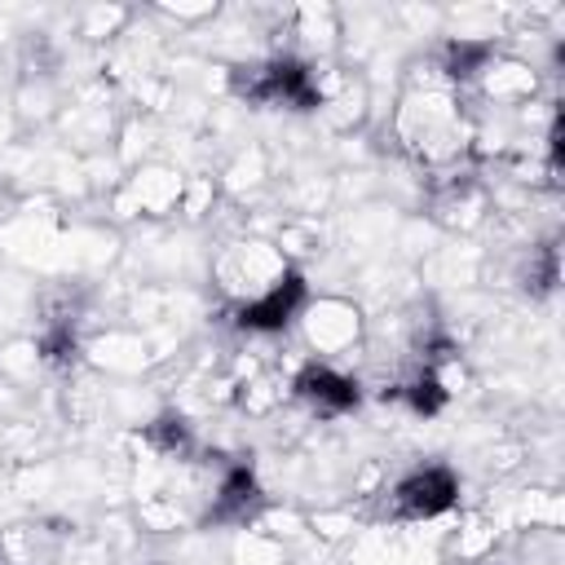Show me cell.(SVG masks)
I'll use <instances>...</instances> for the list:
<instances>
[{
  "label": "cell",
  "instance_id": "1",
  "mask_svg": "<svg viewBox=\"0 0 565 565\" xmlns=\"http://www.w3.org/2000/svg\"><path fill=\"white\" fill-rule=\"evenodd\" d=\"M287 269H291V260L274 247V238H260V234L230 238L207 260V278H212V287L230 313L260 300L265 291H274L287 278Z\"/></svg>",
  "mask_w": 565,
  "mask_h": 565
},
{
  "label": "cell",
  "instance_id": "2",
  "mask_svg": "<svg viewBox=\"0 0 565 565\" xmlns=\"http://www.w3.org/2000/svg\"><path fill=\"white\" fill-rule=\"evenodd\" d=\"M296 331L305 340V349L313 353V362H340V358H353L362 353V340H366V318H362V305L353 296H309L296 313Z\"/></svg>",
  "mask_w": 565,
  "mask_h": 565
},
{
  "label": "cell",
  "instance_id": "3",
  "mask_svg": "<svg viewBox=\"0 0 565 565\" xmlns=\"http://www.w3.org/2000/svg\"><path fill=\"white\" fill-rule=\"evenodd\" d=\"M181 190H185V172L150 159V163L124 172L106 190V207L115 221H168L181 207Z\"/></svg>",
  "mask_w": 565,
  "mask_h": 565
},
{
  "label": "cell",
  "instance_id": "4",
  "mask_svg": "<svg viewBox=\"0 0 565 565\" xmlns=\"http://www.w3.org/2000/svg\"><path fill=\"white\" fill-rule=\"evenodd\" d=\"M539 66L530 62V57H521V53H503V49H494L481 66H477V75H472V84L463 88V93H472L486 110H525V106H534L539 102Z\"/></svg>",
  "mask_w": 565,
  "mask_h": 565
},
{
  "label": "cell",
  "instance_id": "5",
  "mask_svg": "<svg viewBox=\"0 0 565 565\" xmlns=\"http://www.w3.org/2000/svg\"><path fill=\"white\" fill-rule=\"evenodd\" d=\"M388 494V516L393 521H437L459 503V477L446 463H424L406 472Z\"/></svg>",
  "mask_w": 565,
  "mask_h": 565
},
{
  "label": "cell",
  "instance_id": "6",
  "mask_svg": "<svg viewBox=\"0 0 565 565\" xmlns=\"http://www.w3.org/2000/svg\"><path fill=\"white\" fill-rule=\"evenodd\" d=\"M79 353L88 358V366H97V371H106L115 380H137V375L150 371V362H159L154 340L146 331H137V327H106L93 340H84Z\"/></svg>",
  "mask_w": 565,
  "mask_h": 565
},
{
  "label": "cell",
  "instance_id": "7",
  "mask_svg": "<svg viewBox=\"0 0 565 565\" xmlns=\"http://www.w3.org/2000/svg\"><path fill=\"white\" fill-rule=\"evenodd\" d=\"M291 393H296V402H300L309 415H318V419H335V415L353 411L358 397H362L353 375H344V371L331 366V362H313V358L291 375Z\"/></svg>",
  "mask_w": 565,
  "mask_h": 565
},
{
  "label": "cell",
  "instance_id": "8",
  "mask_svg": "<svg viewBox=\"0 0 565 565\" xmlns=\"http://www.w3.org/2000/svg\"><path fill=\"white\" fill-rule=\"evenodd\" d=\"M305 300H309L305 274L291 265V269H287V278H282L274 291H265L260 300H252V305L234 309V327H238V331H247V335H274V331H287V327L296 322V313H300V305H305Z\"/></svg>",
  "mask_w": 565,
  "mask_h": 565
},
{
  "label": "cell",
  "instance_id": "9",
  "mask_svg": "<svg viewBox=\"0 0 565 565\" xmlns=\"http://www.w3.org/2000/svg\"><path fill=\"white\" fill-rule=\"evenodd\" d=\"M221 190L230 194V199H252L256 190H265L269 185V154H265V146H243V150H234V159L221 168Z\"/></svg>",
  "mask_w": 565,
  "mask_h": 565
},
{
  "label": "cell",
  "instance_id": "10",
  "mask_svg": "<svg viewBox=\"0 0 565 565\" xmlns=\"http://www.w3.org/2000/svg\"><path fill=\"white\" fill-rule=\"evenodd\" d=\"M132 18L137 13L124 9V4H88V9L75 13V26H79V35L88 44H102V40H119L132 26Z\"/></svg>",
  "mask_w": 565,
  "mask_h": 565
},
{
  "label": "cell",
  "instance_id": "11",
  "mask_svg": "<svg viewBox=\"0 0 565 565\" xmlns=\"http://www.w3.org/2000/svg\"><path fill=\"white\" fill-rule=\"evenodd\" d=\"M216 199H221V181H216L212 172H194V177H185L177 216H181V221H203V216H212Z\"/></svg>",
  "mask_w": 565,
  "mask_h": 565
},
{
  "label": "cell",
  "instance_id": "12",
  "mask_svg": "<svg viewBox=\"0 0 565 565\" xmlns=\"http://www.w3.org/2000/svg\"><path fill=\"white\" fill-rule=\"evenodd\" d=\"M305 525H309V539L340 543V539H349L358 530V516H353V508H318V512L305 516Z\"/></svg>",
  "mask_w": 565,
  "mask_h": 565
},
{
  "label": "cell",
  "instance_id": "13",
  "mask_svg": "<svg viewBox=\"0 0 565 565\" xmlns=\"http://www.w3.org/2000/svg\"><path fill=\"white\" fill-rule=\"evenodd\" d=\"M159 18H172L177 26H199V22H216L221 9L216 4H159Z\"/></svg>",
  "mask_w": 565,
  "mask_h": 565
},
{
  "label": "cell",
  "instance_id": "14",
  "mask_svg": "<svg viewBox=\"0 0 565 565\" xmlns=\"http://www.w3.org/2000/svg\"><path fill=\"white\" fill-rule=\"evenodd\" d=\"M154 565H172V561H154Z\"/></svg>",
  "mask_w": 565,
  "mask_h": 565
}]
</instances>
